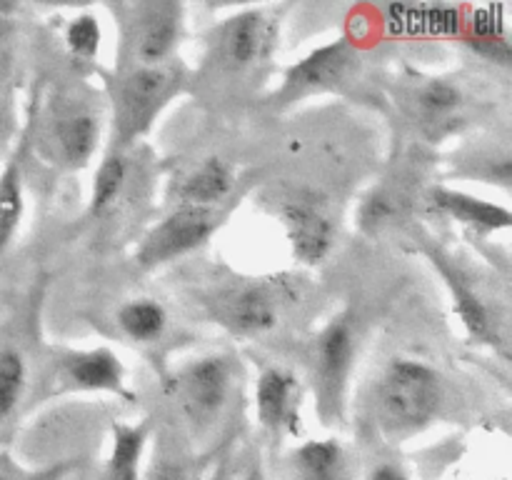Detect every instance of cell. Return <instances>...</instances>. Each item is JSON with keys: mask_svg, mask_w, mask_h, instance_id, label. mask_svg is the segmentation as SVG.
Instances as JSON below:
<instances>
[{"mask_svg": "<svg viewBox=\"0 0 512 480\" xmlns=\"http://www.w3.org/2000/svg\"><path fill=\"white\" fill-rule=\"evenodd\" d=\"M443 405V380L430 365L395 358L380 375L373 395V415L390 440L420 433Z\"/></svg>", "mask_w": 512, "mask_h": 480, "instance_id": "1", "label": "cell"}, {"mask_svg": "<svg viewBox=\"0 0 512 480\" xmlns=\"http://www.w3.org/2000/svg\"><path fill=\"white\" fill-rule=\"evenodd\" d=\"M185 85V68L178 60H170L155 68H118L110 95H113V150H125L133 140L148 133L160 110L180 93Z\"/></svg>", "mask_w": 512, "mask_h": 480, "instance_id": "2", "label": "cell"}, {"mask_svg": "<svg viewBox=\"0 0 512 480\" xmlns=\"http://www.w3.org/2000/svg\"><path fill=\"white\" fill-rule=\"evenodd\" d=\"M275 45V18L263 8L228 15L208 40L205 70L225 80L248 78L270 60Z\"/></svg>", "mask_w": 512, "mask_h": 480, "instance_id": "3", "label": "cell"}, {"mask_svg": "<svg viewBox=\"0 0 512 480\" xmlns=\"http://www.w3.org/2000/svg\"><path fill=\"white\" fill-rule=\"evenodd\" d=\"M115 10L120 15L118 68H155L173 60L183 38V5L153 0Z\"/></svg>", "mask_w": 512, "mask_h": 480, "instance_id": "4", "label": "cell"}, {"mask_svg": "<svg viewBox=\"0 0 512 480\" xmlns=\"http://www.w3.org/2000/svg\"><path fill=\"white\" fill-rule=\"evenodd\" d=\"M235 390L230 355H203L185 363L170 380V393L195 433L213 428L228 410Z\"/></svg>", "mask_w": 512, "mask_h": 480, "instance_id": "5", "label": "cell"}, {"mask_svg": "<svg viewBox=\"0 0 512 480\" xmlns=\"http://www.w3.org/2000/svg\"><path fill=\"white\" fill-rule=\"evenodd\" d=\"M100 140V113L90 103L63 95L50 105L38 128V148L63 168H85Z\"/></svg>", "mask_w": 512, "mask_h": 480, "instance_id": "6", "label": "cell"}, {"mask_svg": "<svg viewBox=\"0 0 512 480\" xmlns=\"http://www.w3.org/2000/svg\"><path fill=\"white\" fill-rule=\"evenodd\" d=\"M355 360V333L348 318H335L315 338L313 348V393L318 413L325 423L340 420Z\"/></svg>", "mask_w": 512, "mask_h": 480, "instance_id": "7", "label": "cell"}, {"mask_svg": "<svg viewBox=\"0 0 512 480\" xmlns=\"http://www.w3.org/2000/svg\"><path fill=\"white\" fill-rule=\"evenodd\" d=\"M218 208H190V205H175L158 225L148 230L135 250V260L140 268L153 270L160 265L188 255L190 250L200 248L215 228L220 225Z\"/></svg>", "mask_w": 512, "mask_h": 480, "instance_id": "8", "label": "cell"}, {"mask_svg": "<svg viewBox=\"0 0 512 480\" xmlns=\"http://www.w3.org/2000/svg\"><path fill=\"white\" fill-rule=\"evenodd\" d=\"M205 305L215 323L235 335L253 338V335H263L278 325L283 300L270 283L240 280V283H230L215 290L213 295H208Z\"/></svg>", "mask_w": 512, "mask_h": 480, "instance_id": "9", "label": "cell"}, {"mask_svg": "<svg viewBox=\"0 0 512 480\" xmlns=\"http://www.w3.org/2000/svg\"><path fill=\"white\" fill-rule=\"evenodd\" d=\"M360 58L355 45L348 38L335 43L320 45L300 63L288 68L283 85L278 90L280 103H295L310 93H325V90H340L353 83L358 75Z\"/></svg>", "mask_w": 512, "mask_h": 480, "instance_id": "10", "label": "cell"}, {"mask_svg": "<svg viewBox=\"0 0 512 480\" xmlns=\"http://www.w3.org/2000/svg\"><path fill=\"white\" fill-rule=\"evenodd\" d=\"M278 210L295 260L305 265L323 263L335 245V223L325 200L313 190H293Z\"/></svg>", "mask_w": 512, "mask_h": 480, "instance_id": "11", "label": "cell"}, {"mask_svg": "<svg viewBox=\"0 0 512 480\" xmlns=\"http://www.w3.org/2000/svg\"><path fill=\"white\" fill-rule=\"evenodd\" d=\"M400 103L425 133H450L463 120L465 93L448 78H423L403 90Z\"/></svg>", "mask_w": 512, "mask_h": 480, "instance_id": "12", "label": "cell"}, {"mask_svg": "<svg viewBox=\"0 0 512 480\" xmlns=\"http://www.w3.org/2000/svg\"><path fill=\"white\" fill-rule=\"evenodd\" d=\"M300 383L290 370L265 368L255 385V415L273 435L300 433Z\"/></svg>", "mask_w": 512, "mask_h": 480, "instance_id": "13", "label": "cell"}, {"mask_svg": "<svg viewBox=\"0 0 512 480\" xmlns=\"http://www.w3.org/2000/svg\"><path fill=\"white\" fill-rule=\"evenodd\" d=\"M58 378L63 380L65 388L95 390V393H113L128 398L125 368L118 355L108 348L68 353L60 360Z\"/></svg>", "mask_w": 512, "mask_h": 480, "instance_id": "14", "label": "cell"}, {"mask_svg": "<svg viewBox=\"0 0 512 480\" xmlns=\"http://www.w3.org/2000/svg\"><path fill=\"white\" fill-rule=\"evenodd\" d=\"M433 260L440 268V273H443L450 293H453L455 313L460 315L470 338L480 340V343H498L500 325L498 318H495V310H490V305L485 303L483 295L470 285L468 275L460 273V270L455 268V265H450L443 255H433Z\"/></svg>", "mask_w": 512, "mask_h": 480, "instance_id": "15", "label": "cell"}, {"mask_svg": "<svg viewBox=\"0 0 512 480\" xmlns=\"http://www.w3.org/2000/svg\"><path fill=\"white\" fill-rule=\"evenodd\" d=\"M235 185V173L223 158H205L173 183L175 205L218 208Z\"/></svg>", "mask_w": 512, "mask_h": 480, "instance_id": "16", "label": "cell"}, {"mask_svg": "<svg viewBox=\"0 0 512 480\" xmlns=\"http://www.w3.org/2000/svg\"><path fill=\"white\" fill-rule=\"evenodd\" d=\"M428 203L438 213L448 215V218L458 220V223L468 225L470 230H478V233H498V230H508L512 223L510 210L503 205L473 198V195L460 193V190L440 188V185L428 190Z\"/></svg>", "mask_w": 512, "mask_h": 480, "instance_id": "17", "label": "cell"}, {"mask_svg": "<svg viewBox=\"0 0 512 480\" xmlns=\"http://www.w3.org/2000/svg\"><path fill=\"white\" fill-rule=\"evenodd\" d=\"M295 480H355L348 450L333 438L308 440L290 455Z\"/></svg>", "mask_w": 512, "mask_h": 480, "instance_id": "18", "label": "cell"}, {"mask_svg": "<svg viewBox=\"0 0 512 480\" xmlns=\"http://www.w3.org/2000/svg\"><path fill=\"white\" fill-rule=\"evenodd\" d=\"M150 430H153V420L113 425V448L105 460L103 480H140Z\"/></svg>", "mask_w": 512, "mask_h": 480, "instance_id": "19", "label": "cell"}, {"mask_svg": "<svg viewBox=\"0 0 512 480\" xmlns=\"http://www.w3.org/2000/svg\"><path fill=\"white\" fill-rule=\"evenodd\" d=\"M128 183H130L128 155H125L123 150H110V153L100 160L98 170H95L88 213L95 215V218H100V215H108L110 210L118 208Z\"/></svg>", "mask_w": 512, "mask_h": 480, "instance_id": "20", "label": "cell"}, {"mask_svg": "<svg viewBox=\"0 0 512 480\" xmlns=\"http://www.w3.org/2000/svg\"><path fill=\"white\" fill-rule=\"evenodd\" d=\"M25 213L23 163L18 155L8 160L0 170V260L13 245Z\"/></svg>", "mask_w": 512, "mask_h": 480, "instance_id": "21", "label": "cell"}, {"mask_svg": "<svg viewBox=\"0 0 512 480\" xmlns=\"http://www.w3.org/2000/svg\"><path fill=\"white\" fill-rule=\"evenodd\" d=\"M410 203L408 190L400 188V183H383L370 190L358 208V228L368 235H378L388 230L390 225L403 218L405 208Z\"/></svg>", "mask_w": 512, "mask_h": 480, "instance_id": "22", "label": "cell"}, {"mask_svg": "<svg viewBox=\"0 0 512 480\" xmlns=\"http://www.w3.org/2000/svg\"><path fill=\"white\" fill-rule=\"evenodd\" d=\"M118 325L135 343H155L168 328V310L153 298H135L118 310Z\"/></svg>", "mask_w": 512, "mask_h": 480, "instance_id": "23", "label": "cell"}, {"mask_svg": "<svg viewBox=\"0 0 512 480\" xmlns=\"http://www.w3.org/2000/svg\"><path fill=\"white\" fill-rule=\"evenodd\" d=\"M28 385V365L23 353L13 345L0 348V428L18 410Z\"/></svg>", "mask_w": 512, "mask_h": 480, "instance_id": "24", "label": "cell"}, {"mask_svg": "<svg viewBox=\"0 0 512 480\" xmlns=\"http://www.w3.org/2000/svg\"><path fill=\"white\" fill-rule=\"evenodd\" d=\"M5 10L8 5H0V148L8 140L13 123V43L3 15Z\"/></svg>", "mask_w": 512, "mask_h": 480, "instance_id": "25", "label": "cell"}, {"mask_svg": "<svg viewBox=\"0 0 512 480\" xmlns=\"http://www.w3.org/2000/svg\"><path fill=\"white\" fill-rule=\"evenodd\" d=\"M100 43H103V30L93 13H80L65 28V45L68 53L80 63H93L98 58Z\"/></svg>", "mask_w": 512, "mask_h": 480, "instance_id": "26", "label": "cell"}, {"mask_svg": "<svg viewBox=\"0 0 512 480\" xmlns=\"http://www.w3.org/2000/svg\"><path fill=\"white\" fill-rule=\"evenodd\" d=\"M203 470L195 460L180 458L173 453H155L148 468L143 470L140 480H200Z\"/></svg>", "mask_w": 512, "mask_h": 480, "instance_id": "27", "label": "cell"}, {"mask_svg": "<svg viewBox=\"0 0 512 480\" xmlns=\"http://www.w3.org/2000/svg\"><path fill=\"white\" fill-rule=\"evenodd\" d=\"M73 468L70 460L65 463L53 465V468H43V470H28L23 465L15 463L10 455L0 453V480H63V475Z\"/></svg>", "mask_w": 512, "mask_h": 480, "instance_id": "28", "label": "cell"}, {"mask_svg": "<svg viewBox=\"0 0 512 480\" xmlns=\"http://www.w3.org/2000/svg\"><path fill=\"white\" fill-rule=\"evenodd\" d=\"M368 480H410L398 463H380L370 470Z\"/></svg>", "mask_w": 512, "mask_h": 480, "instance_id": "29", "label": "cell"}, {"mask_svg": "<svg viewBox=\"0 0 512 480\" xmlns=\"http://www.w3.org/2000/svg\"><path fill=\"white\" fill-rule=\"evenodd\" d=\"M243 480H265V475H263V470H260V465L258 463H250L248 470H245Z\"/></svg>", "mask_w": 512, "mask_h": 480, "instance_id": "30", "label": "cell"}, {"mask_svg": "<svg viewBox=\"0 0 512 480\" xmlns=\"http://www.w3.org/2000/svg\"><path fill=\"white\" fill-rule=\"evenodd\" d=\"M215 480H225V478H223V473H218V475H215Z\"/></svg>", "mask_w": 512, "mask_h": 480, "instance_id": "31", "label": "cell"}]
</instances>
